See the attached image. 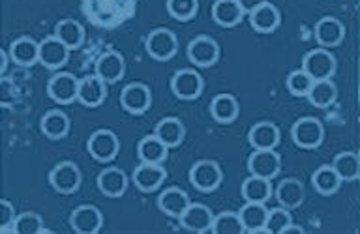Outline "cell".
<instances>
[{"label":"cell","mask_w":360,"mask_h":234,"mask_svg":"<svg viewBox=\"0 0 360 234\" xmlns=\"http://www.w3.org/2000/svg\"><path fill=\"white\" fill-rule=\"evenodd\" d=\"M221 167L214 160H199L190 169V182L205 193L216 190L221 184Z\"/></svg>","instance_id":"6da1fadb"},{"label":"cell","mask_w":360,"mask_h":234,"mask_svg":"<svg viewBox=\"0 0 360 234\" xmlns=\"http://www.w3.org/2000/svg\"><path fill=\"white\" fill-rule=\"evenodd\" d=\"M302 70L314 81H317V79H330L332 73L336 72V58L325 47L311 49L304 55Z\"/></svg>","instance_id":"7a4b0ae2"},{"label":"cell","mask_w":360,"mask_h":234,"mask_svg":"<svg viewBox=\"0 0 360 234\" xmlns=\"http://www.w3.org/2000/svg\"><path fill=\"white\" fill-rule=\"evenodd\" d=\"M291 137L300 148H317L325 137V128L315 117H302L292 124Z\"/></svg>","instance_id":"3957f363"},{"label":"cell","mask_w":360,"mask_h":234,"mask_svg":"<svg viewBox=\"0 0 360 234\" xmlns=\"http://www.w3.org/2000/svg\"><path fill=\"white\" fill-rule=\"evenodd\" d=\"M146 53L156 60H169L179 49V39L169 28H154L145 41Z\"/></svg>","instance_id":"277c9868"},{"label":"cell","mask_w":360,"mask_h":234,"mask_svg":"<svg viewBox=\"0 0 360 234\" xmlns=\"http://www.w3.org/2000/svg\"><path fill=\"white\" fill-rule=\"evenodd\" d=\"M250 174H257L272 180L281 169V157L274 148H253V154L248 157Z\"/></svg>","instance_id":"5b68a950"},{"label":"cell","mask_w":360,"mask_h":234,"mask_svg":"<svg viewBox=\"0 0 360 234\" xmlns=\"http://www.w3.org/2000/svg\"><path fill=\"white\" fill-rule=\"evenodd\" d=\"M90 156L98 160V162H111L112 157L118 154L120 143L115 131L111 129H96L94 134L90 135L89 143H86Z\"/></svg>","instance_id":"8992f818"},{"label":"cell","mask_w":360,"mask_h":234,"mask_svg":"<svg viewBox=\"0 0 360 234\" xmlns=\"http://www.w3.org/2000/svg\"><path fill=\"white\" fill-rule=\"evenodd\" d=\"M79 90V79L70 72L55 73L47 83V94L51 100H55L60 105H68L73 100H77Z\"/></svg>","instance_id":"52a82bcc"},{"label":"cell","mask_w":360,"mask_h":234,"mask_svg":"<svg viewBox=\"0 0 360 234\" xmlns=\"http://www.w3.org/2000/svg\"><path fill=\"white\" fill-rule=\"evenodd\" d=\"M49 182L58 193H73L81 186V169L73 162H60L51 169Z\"/></svg>","instance_id":"ba28073f"},{"label":"cell","mask_w":360,"mask_h":234,"mask_svg":"<svg viewBox=\"0 0 360 234\" xmlns=\"http://www.w3.org/2000/svg\"><path fill=\"white\" fill-rule=\"evenodd\" d=\"M171 90L180 100H195L202 92V77L201 73L190 67L179 70L171 77Z\"/></svg>","instance_id":"9c48e42d"},{"label":"cell","mask_w":360,"mask_h":234,"mask_svg":"<svg viewBox=\"0 0 360 234\" xmlns=\"http://www.w3.org/2000/svg\"><path fill=\"white\" fill-rule=\"evenodd\" d=\"M219 56V45L218 41L210 36H195L188 44V58H190L195 66L208 67L212 66L214 62L218 60Z\"/></svg>","instance_id":"30bf717a"},{"label":"cell","mask_w":360,"mask_h":234,"mask_svg":"<svg viewBox=\"0 0 360 234\" xmlns=\"http://www.w3.org/2000/svg\"><path fill=\"white\" fill-rule=\"evenodd\" d=\"M179 219L180 225H182L186 230H191V233H207V230H210V227H212L214 214L207 204L190 202Z\"/></svg>","instance_id":"8fae6325"},{"label":"cell","mask_w":360,"mask_h":234,"mask_svg":"<svg viewBox=\"0 0 360 234\" xmlns=\"http://www.w3.org/2000/svg\"><path fill=\"white\" fill-rule=\"evenodd\" d=\"M120 103L128 112L141 115L152 103V92L145 83H129L120 92Z\"/></svg>","instance_id":"7c38bea8"},{"label":"cell","mask_w":360,"mask_h":234,"mask_svg":"<svg viewBox=\"0 0 360 234\" xmlns=\"http://www.w3.org/2000/svg\"><path fill=\"white\" fill-rule=\"evenodd\" d=\"M70 51L72 49H70L62 39H58L55 34H53V36H47V38L39 41V62H41L45 67L56 70V67H60L66 64L68 56H70Z\"/></svg>","instance_id":"4fadbf2b"},{"label":"cell","mask_w":360,"mask_h":234,"mask_svg":"<svg viewBox=\"0 0 360 234\" xmlns=\"http://www.w3.org/2000/svg\"><path fill=\"white\" fill-rule=\"evenodd\" d=\"M72 229L79 234H96L103 225V216L92 204H81L70 216Z\"/></svg>","instance_id":"5bb4252c"},{"label":"cell","mask_w":360,"mask_h":234,"mask_svg":"<svg viewBox=\"0 0 360 234\" xmlns=\"http://www.w3.org/2000/svg\"><path fill=\"white\" fill-rule=\"evenodd\" d=\"M165 176H167V173H165V169L162 167V163L141 162L139 167H135L134 174H131V180H134V184L137 186L141 191L150 193V191L158 190V188L163 184Z\"/></svg>","instance_id":"9a60e30c"},{"label":"cell","mask_w":360,"mask_h":234,"mask_svg":"<svg viewBox=\"0 0 360 234\" xmlns=\"http://www.w3.org/2000/svg\"><path fill=\"white\" fill-rule=\"evenodd\" d=\"M107 96V83L100 75H84L79 79V90L77 100L83 105L98 107L101 101L105 100Z\"/></svg>","instance_id":"2e32d148"},{"label":"cell","mask_w":360,"mask_h":234,"mask_svg":"<svg viewBox=\"0 0 360 234\" xmlns=\"http://www.w3.org/2000/svg\"><path fill=\"white\" fill-rule=\"evenodd\" d=\"M124 70H126V62L117 51H105L96 60V75H100L105 83H117L118 79H122Z\"/></svg>","instance_id":"e0dca14e"},{"label":"cell","mask_w":360,"mask_h":234,"mask_svg":"<svg viewBox=\"0 0 360 234\" xmlns=\"http://www.w3.org/2000/svg\"><path fill=\"white\" fill-rule=\"evenodd\" d=\"M248 141L253 148H276L280 143V128L270 120H261L252 126Z\"/></svg>","instance_id":"ac0fdd59"},{"label":"cell","mask_w":360,"mask_h":234,"mask_svg":"<svg viewBox=\"0 0 360 234\" xmlns=\"http://www.w3.org/2000/svg\"><path fill=\"white\" fill-rule=\"evenodd\" d=\"M10 58L19 66H30L36 60H39V44L30 36H21L11 41Z\"/></svg>","instance_id":"d6986e66"},{"label":"cell","mask_w":360,"mask_h":234,"mask_svg":"<svg viewBox=\"0 0 360 234\" xmlns=\"http://www.w3.org/2000/svg\"><path fill=\"white\" fill-rule=\"evenodd\" d=\"M190 204V197L186 193L184 190H180V188H167V190H163L158 197V207L162 212H165L171 218H180L182 212H184L186 208Z\"/></svg>","instance_id":"ffe728a7"},{"label":"cell","mask_w":360,"mask_h":234,"mask_svg":"<svg viewBox=\"0 0 360 234\" xmlns=\"http://www.w3.org/2000/svg\"><path fill=\"white\" fill-rule=\"evenodd\" d=\"M98 188L103 195L120 197L128 188V176L122 169L107 167L98 174Z\"/></svg>","instance_id":"44dd1931"},{"label":"cell","mask_w":360,"mask_h":234,"mask_svg":"<svg viewBox=\"0 0 360 234\" xmlns=\"http://www.w3.org/2000/svg\"><path fill=\"white\" fill-rule=\"evenodd\" d=\"M343 34H345V28H343L342 21L332 15L321 17L315 25V38L323 47L338 45L343 39Z\"/></svg>","instance_id":"7402d4cb"},{"label":"cell","mask_w":360,"mask_h":234,"mask_svg":"<svg viewBox=\"0 0 360 234\" xmlns=\"http://www.w3.org/2000/svg\"><path fill=\"white\" fill-rule=\"evenodd\" d=\"M240 221L244 225L246 233H264V221L269 216V208L264 207V202H250L238 210Z\"/></svg>","instance_id":"603a6c76"},{"label":"cell","mask_w":360,"mask_h":234,"mask_svg":"<svg viewBox=\"0 0 360 234\" xmlns=\"http://www.w3.org/2000/svg\"><path fill=\"white\" fill-rule=\"evenodd\" d=\"M280 10L270 2H264L250 11V22L257 32H272L280 25Z\"/></svg>","instance_id":"cb8c5ba5"},{"label":"cell","mask_w":360,"mask_h":234,"mask_svg":"<svg viewBox=\"0 0 360 234\" xmlns=\"http://www.w3.org/2000/svg\"><path fill=\"white\" fill-rule=\"evenodd\" d=\"M272 184L269 178L257 176V174H250L244 182H242V197L244 201L250 202H266L272 197Z\"/></svg>","instance_id":"d4e9b609"},{"label":"cell","mask_w":360,"mask_h":234,"mask_svg":"<svg viewBox=\"0 0 360 234\" xmlns=\"http://www.w3.org/2000/svg\"><path fill=\"white\" fill-rule=\"evenodd\" d=\"M169 146L163 143L156 134L145 135L137 145V154L141 162L146 163H162L167 157Z\"/></svg>","instance_id":"484cf974"},{"label":"cell","mask_w":360,"mask_h":234,"mask_svg":"<svg viewBox=\"0 0 360 234\" xmlns=\"http://www.w3.org/2000/svg\"><path fill=\"white\" fill-rule=\"evenodd\" d=\"M276 199L280 202V207L285 208H297L304 201V186L297 178H285L281 180L278 188H276Z\"/></svg>","instance_id":"4316f807"},{"label":"cell","mask_w":360,"mask_h":234,"mask_svg":"<svg viewBox=\"0 0 360 234\" xmlns=\"http://www.w3.org/2000/svg\"><path fill=\"white\" fill-rule=\"evenodd\" d=\"M244 10L236 0H216L212 4V19L221 27H235L242 21Z\"/></svg>","instance_id":"83f0119b"},{"label":"cell","mask_w":360,"mask_h":234,"mask_svg":"<svg viewBox=\"0 0 360 234\" xmlns=\"http://www.w3.org/2000/svg\"><path fill=\"white\" fill-rule=\"evenodd\" d=\"M39 126H41V131L49 139H62L70 131V118L60 109H53V111H47L41 117Z\"/></svg>","instance_id":"f1b7e54d"},{"label":"cell","mask_w":360,"mask_h":234,"mask_svg":"<svg viewBox=\"0 0 360 234\" xmlns=\"http://www.w3.org/2000/svg\"><path fill=\"white\" fill-rule=\"evenodd\" d=\"M332 167L338 173V176L342 178V182H353L359 178L360 173V160L359 154L353 150H343L336 154V157L332 160Z\"/></svg>","instance_id":"f546056e"},{"label":"cell","mask_w":360,"mask_h":234,"mask_svg":"<svg viewBox=\"0 0 360 234\" xmlns=\"http://www.w3.org/2000/svg\"><path fill=\"white\" fill-rule=\"evenodd\" d=\"M336 96L338 89L330 79H317V81H314L311 86H309L306 98H308L311 105L323 109V107L332 105V103L336 101Z\"/></svg>","instance_id":"4dcf8cb0"},{"label":"cell","mask_w":360,"mask_h":234,"mask_svg":"<svg viewBox=\"0 0 360 234\" xmlns=\"http://www.w3.org/2000/svg\"><path fill=\"white\" fill-rule=\"evenodd\" d=\"M55 36L62 39L70 49H77L84 41V28L79 21L66 17V19H60V21L56 22Z\"/></svg>","instance_id":"1f68e13d"},{"label":"cell","mask_w":360,"mask_h":234,"mask_svg":"<svg viewBox=\"0 0 360 234\" xmlns=\"http://www.w3.org/2000/svg\"><path fill=\"white\" fill-rule=\"evenodd\" d=\"M154 134H156L158 137H160V139H162L163 143L171 148V146H179L180 143H182L186 129H184V124L180 122L176 117H165L156 124Z\"/></svg>","instance_id":"d6a6232c"},{"label":"cell","mask_w":360,"mask_h":234,"mask_svg":"<svg viewBox=\"0 0 360 234\" xmlns=\"http://www.w3.org/2000/svg\"><path fill=\"white\" fill-rule=\"evenodd\" d=\"M210 112L218 122H233L238 117V101L233 94H218L210 101Z\"/></svg>","instance_id":"836d02e7"},{"label":"cell","mask_w":360,"mask_h":234,"mask_svg":"<svg viewBox=\"0 0 360 234\" xmlns=\"http://www.w3.org/2000/svg\"><path fill=\"white\" fill-rule=\"evenodd\" d=\"M311 184L321 195H332L340 190L342 186V178L338 176L332 165H321L319 169H315V173L311 174Z\"/></svg>","instance_id":"e575fe53"},{"label":"cell","mask_w":360,"mask_h":234,"mask_svg":"<svg viewBox=\"0 0 360 234\" xmlns=\"http://www.w3.org/2000/svg\"><path fill=\"white\" fill-rule=\"evenodd\" d=\"M210 233H214V234H242V233H246V230H244V225H242L238 212H231V210H227V212H219L218 216H214Z\"/></svg>","instance_id":"d590c367"},{"label":"cell","mask_w":360,"mask_h":234,"mask_svg":"<svg viewBox=\"0 0 360 234\" xmlns=\"http://www.w3.org/2000/svg\"><path fill=\"white\" fill-rule=\"evenodd\" d=\"M11 230L17 234H39L44 233V219L36 212H22L19 214L13 221Z\"/></svg>","instance_id":"8d00e7d4"},{"label":"cell","mask_w":360,"mask_h":234,"mask_svg":"<svg viewBox=\"0 0 360 234\" xmlns=\"http://www.w3.org/2000/svg\"><path fill=\"white\" fill-rule=\"evenodd\" d=\"M289 223H292L289 208H272V210H269V216H266V221H264V233L281 234Z\"/></svg>","instance_id":"74e56055"},{"label":"cell","mask_w":360,"mask_h":234,"mask_svg":"<svg viewBox=\"0 0 360 234\" xmlns=\"http://www.w3.org/2000/svg\"><path fill=\"white\" fill-rule=\"evenodd\" d=\"M314 83V79L309 77L308 73L304 72L302 67H298V70H292L289 75H287V89L289 92L295 96H306L308 94L309 86Z\"/></svg>","instance_id":"f35d334b"},{"label":"cell","mask_w":360,"mask_h":234,"mask_svg":"<svg viewBox=\"0 0 360 234\" xmlns=\"http://www.w3.org/2000/svg\"><path fill=\"white\" fill-rule=\"evenodd\" d=\"M199 0H167V11L174 19L188 21L197 13Z\"/></svg>","instance_id":"ab89813d"},{"label":"cell","mask_w":360,"mask_h":234,"mask_svg":"<svg viewBox=\"0 0 360 234\" xmlns=\"http://www.w3.org/2000/svg\"><path fill=\"white\" fill-rule=\"evenodd\" d=\"M15 208L10 201L0 202V230H8L13 227V221H15Z\"/></svg>","instance_id":"60d3db41"},{"label":"cell","mask_w":360,"mask_h":234,"mask_svg":"<svg viewBox=\"0 0 360 234\" xmlns=\"http://www.w3.org/2000/svg\"><path fill=\"white\" fill-rule=\"evenodd\" d=\"M238 4H240V8L244 10V13H250V11H253L257 6L264 4V2H269V0H236Z\"/></svg>","instance_id":"b9f144b4"},{"label":"cell","mask_w":360,"mask_h":234,"mask_svg":"<svg viewBox=\"0 0 360 234\" xmlns=\"http://www.w3.org/2000/svg\"><path fill=\"white\" fill-rule=\"evenodd\" d=\"M292 233L302 234V233H304V229H302V227H298V225L289 223V225H287V227H285V229H283V233H281V234H292Z\"/></svg>","instance_id":"7bdbcfd3"},{"label":"cell","mask_w":360,"mask_h":234,"mask_svg":"<svg viewBox=\"0 0 360 234\" xmlns=\"http://www.w3.org/2000/svg\"><path fill=\"white\" fill-rule=\"evenodd\" d=\"M8 55H10V53H2V73L6 72V67H8Z\"/></svg>","instance_id":"ee69618b"}]
</instances>
